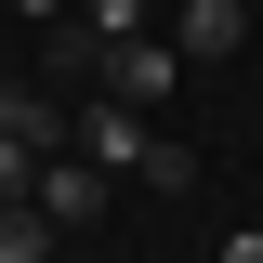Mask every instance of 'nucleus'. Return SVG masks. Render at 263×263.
<instances>
[{"mask_svg": "<svg viewBox=\"0 0 263 263\" xmlns=\"http://www.w3.org/2000/svg\"><path fill=\"white\" fill-rule=\"evenodd\" d=\"M66 145H79L92 171H145L158 197H184V184H197V158L171 145V132H145V105H119V92H105V105H79V119H66Z\"/></svg>", "mask_w": 263, "mask_h": 263, "instance_id": "nucleus-1", "label": "nucleus"}, {"mask_svg": "<svg viewBox=\"0 0 263 263\" xmlns=\"http://www.w3.org/2000/svg\"><path fill=\"white\" fill-rule=\"evenodd\" d=\"M105 92L119 105H145V119H158L171 92H184V53H171V40H105V66H92Z\"/></svg>", "mask_w": 263, "mask_h": 263, "instance_id": "nucleus-2", "label": "nucleus"}, {"mask_svg": "<svg viewBox=\"0 0 263 263\" xmlns=\"http://www.w3.org/2000/svg\"><path fill=\"white\" fill-rule=\"evenodd\" d=\"M27 197H40V211H53V224H105V197H119V171H92V158H79V145H53Z\"/></svg>", "mask_w": 263, "mask_h": 263, "instance_id": "nucleus-3", "label": "nucleus"}, {"mask_svg": "<svg viewBox=\"0 0 263 263\" xmlns=\"http://www.w3.org/2000/svg\"><path fill=\"white\" fill-rule=\"evenodd\" d=\"M237 40H250L237 0H184V13H171V53H184V66H237Z\"/></svg>", "mask_w": 263, "mask_h": 263, "instance_id": "nucleus-4", "label": "nucleus"}, {"mask_svg": "<svg viewBox=\"0 0 263 263\" xmlns=\"http://www.w3.org/2000/svg\"><path fill=\"white\" fill-rule=\"evenodd\" d=\"M53 211H40V197H0V263H53Z\"/></svg>", "mask_w": 263, "mask_h": 263, "instance_id": "nucleus-5", "label": "nucleus"}, {"mask_svg": "<svg viewBox=\"0 0 263 263\" xmlns=\"http://www.w3.org/2000/svg\"><path fill=\"white\" fill-rule=\"evenodd\" d=\"M79 27H92V40H158L171 13H158V0H79Z\"/></svg>", "mask_w": 263, "mask_h": 263, "instance_id": "nucleus-6", "label": "nucleus"}, {"mask_svg": "<svg viewBox=\"0 0 263 263\" xmlns=\"http://www.w3.org/2000/svg\"><path fill=\"white\" fill-rule=\"evenodd\" d=\"M0 132H13V145H40V158H53V145H66V119H53V105H40V92H13V79H0Z\"/></svg>", "mask_w": 263, "mask_h": 263, "instance_id": "nucleus-7", "label": "nucleus"}, {"mask_svg": "<svg viewBox=\"0 0 263 263\" xmlns=\"http://www.w3.org/2000/svg\"><path fill=\"white\" fill-rule=\"evenodd\" d=\"M40 184V145H13V132H0V197H27Z\"/></svg>", "mask_w": 263, "mask_h": 263, "instance_id": "nucleus-8", "label": "nucleus"}, {"mask_svg": "<svg viewBox=\"0 0 263 263\" xmlns=\"http://www.w3.org/2000/svg\"><path fill=\"white\" fill-rule=\"evenodd\" d=\"M13 27H79V0H0Z\"/></svg>", "mask_w": 263, "mask_h": 263, "instance_id": "nucleus-9", "label": "nucleus"}, {"mask_svg": "<svg viewBox=\"0 0 263 263\" xmlns=\"http://www.w3.org/2000/svg\"><path fill=\"white\" fill-rule=\"evenodd\" d=\"M224 263H263V237H224Z\"/></svg>", "mask_w": 263, "mask_h": 263, "instance_id": "nucleus-10", "label": "nucleus"}, {"mask_svg": "<svg viewBox=\"0 0 263 263\" xmlns=\"http://www.w3.org/2000/svg\"><path fill=\"white\" fill-rule=\"evenodd\" d=\"M250 145H263V105H250Z\"/></svg>", "mask_w": 263, "mask_h": 263, "instance_id": "nucleus-11", "label": "nucleus"}]
</instances>
